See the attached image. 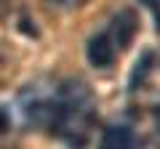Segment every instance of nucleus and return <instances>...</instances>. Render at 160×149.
Here are the masks:
<instances>
[{"label": "nucleus", "mask_w": 160, "mask_h": 149, "mask_svg": "<svg viewBox=\"0 0 160 149\" xmlns=\"http://www.w3.org/2000/svg\"><path fill=\"white\" fill-rule=\"evenodd\" d=\"M133 144H136L133 128L128 123H112L104 128L99 149H133Z\"/></svg>", "instance_id": "nucleus-5"}, {"label": "nucleus", "mask_w": 160, "mask_h": 149, "mask_svg": "<svg viewBox=\"0 0 160 149\" xmlns=\"http://www.w3.org/2000/svg\"><path fill=\"white\" fill-rule=\"evenodd\" d=\"M51 6H56V8H62V11H72V8H80L86 0H48Z\"/></svg>", "instance_id": "nucleus-7"}, {"label": "nucleus", "mask_w": 160, "mask_h": 149, "mask_svg": "<svg viewBox=\"0 0 160 149\" xmlns=\"http://www.w3.org/2000/svg\"><path fill=\"white\" fill-rule=\"evenodd\" d=\"M142 3H147V6L152 8V13H155V22H158V29H160V0H142Z\"/></svg>", "instance_id": "nucleus-9"}, {"label": "nucleus", "mask_w": 160, "mask_h": 149, "mask_svg": "<svg viewBox=\"0 0 160 149\" xmlns=\"http://www.w3.org/2000/svg\"><path fill=\"white\" fill-rule=\"evenodd\" d=\"M118 56H120V51L115 48V43L107 37V32H104V29H102L99 35H93L91 40H88V46H86V59H88V64H91V67H96V69L112 67Z\"/></svg>", "instance_id": "nucleus-4"}, {"label": "nucleus", "mask_w": 160, "mask_h": 149, "mask_svg": "<svg viewBox=\"0 0 160 149\" xmlns=\"http://www.w3.org/2000/svg\"><path fill=\"white\" fill-rule=\"evenodd\" d=\"M96 123V96L80 77L59 80L56 109L48 131L69 149H83L91 141Z\"/></svg>", "instance_id": "nucleus-1"}, {"label": "nucleus", "mask_w": 160, "mask_h": 149, "mask_svg": "<svg viewBox=\"0 0 160 149\" xmlns=\"http://www.w3.org/2000/svg\"><path fill=\"white\" fill-rule=\"evenodd\" d=\"M152 64H155L152 51H142V56L136 59V64H133L131 74H128V91H136V88L142 85V83H144V77H147V74L152 72Z\"/></svg>", "instance_id": "nucleus-6"}, {"label": "nucleus", "mask_w": 160, "mask_h": 149, "mask_svg": "<svg viewBox=\"0 0 160 149\" xmlns=\"http://www.w3.org/2000/svg\"><path fill=\"white\" fill-rule=\"evenodd\" d=\"M8 128H11V112L0 104V133H6Z\"/></svg>", "instance_id": "nucleus-8"}, {"label": "nucleus", "mask_w": 160, "mask_h": 149, "mask_svg": "<svg viewBox=\"0 0 160 149\" xmlns=\"http://www.w3.org/2000/svg\"><path fill=\"white\" fill-rule=\"evenodd\" d=\"M155 123H158V128H160V107L155 109Z\"/></svg>", "instance_id": "nucleus-10"}, {"label": "nucleus", "mask_w": 160, "mask_h": 149, "mask_svg": "<svg viewBox=\"0 0 160 149\" xmlns=\"http://www.w3.org/2000/svg\"><path fill=\"white\" fill-rule=\"evenodd\" d=\"M136 29H139L136 13H133L131 8H123V11H118V13H115V16L107 22L104 32H107V37L115 43V48L123 53L128 46H131V40L136 37Z\"/></svg>", "instance_id": "nucleus-3"}, {"label": "nucleus", "mask_w": 160, "mask_h": 149, "mask_svg": "<svg viewBox=\"0 0 160 149\" xmlns=\"http://www.w3.org/2000/svg\"><path fill=\"white\" fill-rule=\"evenodd\" d=\"M56 93H59V83L46 80V77L24 85L16 99V109L22 115V120L27 125L51 128L53 109H56Z\"/></svg>", "instance_id": "nucleus-2"}]
</instances>
